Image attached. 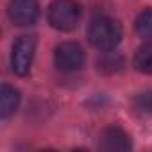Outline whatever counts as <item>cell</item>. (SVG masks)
<instances>
[{"instance_id": "6da1fadb", "label": "cell", "mask_w": 152, "mask_h": 152, "mask_svg": "<svg viewBox=\"0 0 152 152\" xmlns=\"http://www.w3.org/2000/svg\"><path fill=\"white\" fill-rule=\"evenodd\" d=\"M88 39L99 50H113L122 39V27L109 16H99L90 22Z\"/></svg>"}, {"instance_id": "7a4b0ae2", "label": "cell", "mask_w": 152, "mask_h": 152, "mask_svg": "<svg viewBox=\"0 0 152 152\" xmlns=\"http://www.w3.org/2000/svg\"><path fill=\"white\" fill-rule=\"evenodd\" d=\"M81 20V6L75 0H54L48 7V23L63 32L73 31Z\"/></svg>"}, {"instance_id": "3957f363", "label": "cell", "mask_w": 152, "mask_h": 152, "mask_svg": "<svg viewBox=\"0 0 152 152\" xmlns=\"http://www.w3.org/2000/svg\"><path fill=\"white\" fill-rule=\"evenodd\" d=\"M36 52V38L34 36H20L13 45L11 54V68L16 75H27Z\"/></svg>"}, {"instance_id": "277c9868", "label": "cell", "mask_w": 152, "mask_h": 152, "mask_svg": "<svg viewBox=\"0 0 152 152\" xmlns=\"http://www.w3.org/2000/svg\"><path fill=\"white\" fill-rule=\"evenodd\" d=\"M54 63L63 72H77L84 64V50L79 43L66 41L56 47L54 52Z\"/></svg>"}, {"instance_id": "5b68a950", "label": "cell", "mask_w": 152, "mask_h": 152, "mask_svg": "<svg viewBox=\"0 0 152 152\" xmlns=\"http://www.w3.org/2000/svg\"><path fill=\"white\" fill-rule=\"evenodd\" d=\"M9 20L18 27L34 25L39 16V6L36 0H11L7 6Z\"/></svg>"}, {"instance_id": "8992f818", "label": "cell", "mask_w": 152, "mask_h": 152, "mask_svg": "<svg viewBox=\"0 0 152 152\" xmlns=\"http://www.w3.org/2000/svg\"><path fill=\"white\" fill-rule=\"evenodd\" d=\"M99 147L102 150H129L131 148V140H129V136L122 129L107 127L100 134Z\"/></svg>"}, {"instance_id": "52a82bcc", "label": "cell", "mask_w": 152, "mask_h": 152, "mask_svg": "<svg viewBox=\"0 0 152 152\" xmlns=\"http://www.w3.org/2000/svg\"><path fill=\"white\" fill-rule=\"evenodd\" d=\"M20 104V91L9 84L2 86V91H0V116L4 120H7Z\"/></svg>"}, {"instance_id": "ba28073f", "label": "cell", "mask_w": 152, "mask_h": 152, "mask_svg": "<svg viewBox=\"0 0 152 152\" xmlns=\"http://www.w3.org/2000/svg\"><path fill=\"white\" fill-rule=\"evenodd\" d=\"M132 66L140 73H152V43H145L136 50Z\"/></svg>"}, {"instance_id": "9c48e42d", "label": "cell", "mask_w": 152, "mask_h": 152, "mask_svg": "<svg viewBox=\"0 0 152 152\" xmlns=\"http://www.w3.org/2000/svg\"><path fill=\"white\" fill-rule=\"evenodd\" d=\"M136 32L141 38H152V7L143 9L136 18Z\"/></svg>"}, {"instance_id": "30bf717a", "label": "cell", "mask_w": 152, "mask_h": 152, "mask_svg": "<svg viewBox=\"0 0 152 152\" xmlns=\"http://www.w3.org/2000/svg\"><path fill=\"white\" fill-rule=\"evenodd\" d=\"M134 106L140 111L152 113V93H141L134 99Z\"/></svg>"}]
</instances>
